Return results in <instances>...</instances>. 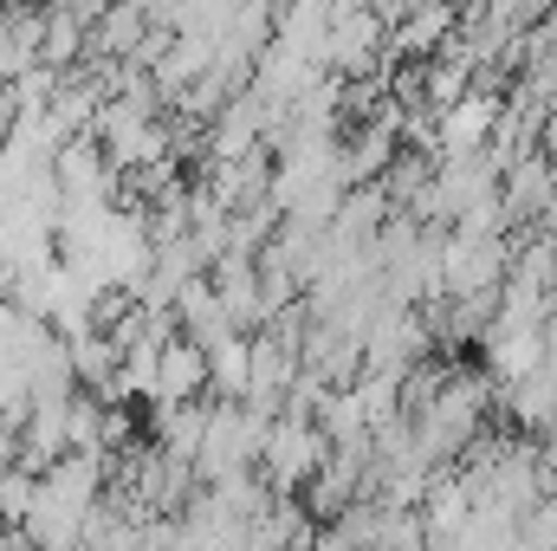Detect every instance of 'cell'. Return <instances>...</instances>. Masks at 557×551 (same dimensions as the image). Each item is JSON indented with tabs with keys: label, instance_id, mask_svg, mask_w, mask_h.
<instances>
[{
	"label": "cell",
	"instance_id": "cell-1",
	"mask_svg": "<svg viewBox=\"0 0 557 551\" xmlns=\"http://www.w3.org/2000/svg\"><path fill=\"white\" fill-rule=\"evenodd\" d=\"M267 428H273V415L247 409V403H208V428H201V448H195V480L201 487H214V480H227V474H247V467H260V441H267Z\"/></svg>",
	"mask_w": 557,
	"mask_h": 551
},
{
	"label": "cell",
	"instance_id": "cell-2",
	"mask_svg": "<svg viewBox=\"0 0 557 551\" xmlns=\"http://www.w3.org/2000/svg\"><path fill=\"white\" fill-rule=\"evenodd\" d=\"M324 454H331V441H324L318 421H305V415H273V428H267V441H260V467H267V480H273L278 493L305 487V480L324 467Z\"/></svg>",
	"mask_w": 557,
	"mask_h": 551
},
{
	"label": "cell",
	"instance_id": "cell-3",
	"mask_svg": "<svg viewBox=\"0 0 557 551\" xmlns=\"http://www.w3.org/2000/svg\"><path fill=\"white\" fill-rule=\"evenodd\" d=\"M389 26L370 7H331V33H324V72L331 78H370L383 65Z\"/></svg>",
	"mask_w": 557,
	"mask_h": 551
},
{
	"label": "cell",
	"instance_id": "cell-4",
	"mask_svg": "<svg viewBox=\"0 0 557 551\" xmlns=\"http://www.w3.org/2000/svg\"><path fill=\"white\" fill-rule=\"evenodd\" d=\"M480 351H486V377L506 390V383H519V377H532L545 364V318L493 311L486 331H480Z\"/></svg>",
	"mask_w": 557,
	"mask_h": 551
},
{
	"label": "cell",
	"instance_id": "cell-5",
	"mask_svg": "<svg viewBox=\"0 0 557 551\" xmlns=\"http://www.w3.org/2000/svg\"><path fill=\"white\" fill-rule=\"evenodd\" d=\"M493 124H499V98H493V91H460L447 111H434V156L486 149Z\"/></svg>",
	"mask_w": 557,
	"mask_h": 551
},
{
	"label": "cell",
	"instance_id": "cell-6",
	"mask_svg": "<svg viewBox=\"0 0 557 551\" xmlns=\"http://www.w3.org/2000/svg\"><path fill=\"white\" fill-rule=\"evenodd\" d=\"M552 188H557V162L539 156V149H525L512 169H499V215H506V228L539 221L545 201H552Z\"/></svg>",
	"mask_w": 557,
	"mask_h": 551
},
{
	"label": "cell",
	"instance_id": "cell-7",
	"mask_svg": "<svg viewBox=\"0 0 557 551\" xmlns=\"http://www.w3.org/2000/svg\"><path fill=\"white\" fill-rule=\"evenodd\" d=\"M149 396L162 403V409H175V403H201L208 396V357L175 331V338H162V351H156V377H149Z\"/></svg>",
	"mask_w": 557,
	"mask_h": 551
},
{
	"label": "cell",
	"instance_id": "cell-8",
	"mask_svg": "<svg viewBox=\"0 0 557 551\" xmlns=\"http://www.w3.org/2000/svg\"><path fill=\"white\" fill-rule=\"evenodd\" d=\"M52 344H59V331H52L46 318H33L26 305L0 298V370H20V377H26Z\"/></svg>",
	"mask_w": 557,
	"mask_h": 551
},
{
	"label": "cell",
	"instance_id": "cell-9",
	"mask_svg": "<svg viewBox=\"0 0 557 551\" xmlns=\"http://www.w3.org/2000/svg\"><path fill=\"white\" fill-rule=\"evenodd\" d=\"M273 131V118L260 111V98H247V91H234L227 105H221V118H214V162H240V156H253L260 137Z\"/></svg>",
	"mask_w": 557,
	"mask_h": 551
},
{
	"label": "cell",
	"instance_id": "cell-10",
	"mask_svg": "<svg viewBox=\"0 0 557 551\" xmlns=\"http://www.w3.org/2000/svg\"><path fill=\"white\" fill-rule=\"evenodd\" d=\"M39 33H46V7H7L0 13V85H13L20 72L39 65Z\"/></svg>",
	"mask_w": 557,
	"mask_h": 551
},
{
	"label": "cell",
	"instance_id": "cell-11",
	"mask_svg": "<svg viewBox=\"0 0 557 551\" xmlns=\"http://www.w3.org/2000/svg\"><path fill=\"white\" fill-rule=\"evenodd\" d=\"M447 39H454V7H447V0L409 7V13L396 20V33H389V46H396L403 59H428V52H441Z\"/></svg>",
	"mask_w": 557,
	"mask_h": 551
},
{
	"label": "cell",
	"instance_id": "cell-12",
	"mask_svg": "<svg viewBox=\"0 0 557 551\" xmlns=\"http://www.w3.org/2000/svg\"><path fill=\"white\" fill-rule=\"evenodd\" d=\"M506 409L519 415V428H552V421H557V377L539 364L532 377L506 383Z\"/></svg>",
	"mask_w": 557,
	"mask_h": 551
},
{
	"label": "cell",
	"instance_id": "cell-13",
	"mask_svg": "<svg viewBox=\"0 0 557 551\" xmlns=\"http://www.w3.org/2000/svg\"><path fill=\"white\" fill-rule=\"evenodd\" d=\"M72 59H85V26L46 7V33H39V65H52V72H72Z\"/></svg>",
	"mask_w": 557,
	"mask_h": 551
},
{
	"label": "cell",
	"instance_id": "cell-14",
	"mask_svg": "<svg viewBox=\"0 0 557 551\" xmlns=\"http://www.w3.org/2000/svg\"><path fill=\"white\" fill-rule=\"evenodd\" d=\"M208 390H221L227 403H240L247 396V338L234 331L227 344H214L208 351Z\"/></svg>",
	"mask_w": 557,
	"mask_h": 551
},
{
	"label": "cell",
	"instance_id": "cell-15",
	"mask_svg": "<svg viewBox=\"0 0 557 551\" xmlns=\"http://www.w3.org/2000/svg\"><path fill=\"white\" fill-rule=\"evenodd\" d=\"M33 493H39V474L33 467H7L0 474V526H26Z\"/></svg>",
	"mask_w": 557,
	"mask_h": 551
},
{
	"label": "cell",
	"instance_id": "cell-16",
	"mask_svg": "<svg viewBox=\"0 0 557 551\" xmlns=\"http://www.w3.org/2000/svg\"><path fill=\"white\" fill-rule=\"evenodd\" d=\"M46 7H52V13H65V20H78V26H91L111 0H46Z\"/></svg>",
	"mask_w": 557,
	"mask_h": 551
},
{
	"label": "cell",
	"instance_id": "cell-17",
	"mask_svg": "<svg viewBox=\"0 0 557 551\" xmlns=\"http://www.w3.org/2000/svg\"><path fill=\"white\" fill-rule=\"evenodd\" d=\"M539 228H545V234L557 241V188H552V201H545V215H539Z\"/></svg>",
	"mask_w": 557,
	"mask_h": 551
}]
</instances>
